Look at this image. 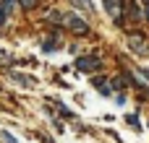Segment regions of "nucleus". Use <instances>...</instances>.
Returning <instances> with one entry per match:
<instances>
[{
  "instance_id": "obj_13",
  "label": "nucleus",
  "mask_w": 149,
  "mask_h": 143,
  "mask_svg": "<svg viewBox=\"0 0 149 143\" xmlns=\"http://www.w3.org/2000/svg\"><path fill=\"white\" fill-rule=\"evenodd\" d=\"M144 18H147V21H149V5H147V10H144Z\"/></svg>"
},
{
  "instance_id": "obj_10",
  "label": "nucleus",
  "mask_w": 149,
  "mask_h": 143,
  "mask_svg": "<svg viewBox=\"0 0 149 143\" xmlns=\"http://www.w3.org/2000/svg\"><path fill=\"white\" fill-rule=\"evenodd\" d=\"M126 122H128L134 130H141V125H139V117H136V115H128V117H126Z\"/></svg>"
},
{
  "instance_id": "obj_1",
  "label": "nucleus",
  "mask_w": 149,
  "mask_h": 143,
  "mask_svg": "<svg viewBox=\"0 0 149 143\" xmlns=\"http://www.w3.org/2000/svg\"><path fill=\"white\" fill-rule=\"evenodd\" d=\"M63 26H65L68 31L79 34V36L89 34V23H86V21H84L79 13H63Z\"/></svg>"
},
{
  "instance_id": "obj_11",
  "label": "nucleus",
  "mask_w": 149,
  "mask_h": 143,
  "mask_svg": "<svg viewBox=\"0 0 149 143\" xmlns=\"http://www.w3.org/2000/svg\"><path fill=\"white\" fill-rule=\"evenodd\" d=\"M71 3H73L76 8H84V10H92V3H89V0H71Z\"/></svg>"
},
{
  "instance_id": "obj_2",
  "label": "nucleus",
  "mask_w": 149,
  "mask_h": 143,
  "mask_svg": "<svg viewBox=\"0 0 149 143\" xmlns=\"http://www.w3.org/2000/svg\"><path fill=\"white\" fill-rule=\"evenodd\" d=\"M128 50L141 55V57H149V39L144 34H139V31H131L128 34Z\"/></svg>"
},
{
  "instance_id": "obj_4",
  "label": "nucleus",
  "mask_w": 149,
  "mask_h": 143,
  "mask_svg": "<svg viewBox=\"0 0 149 143\" xmlns=\"http://www.w3.org/2000/svg\"><path fill=\"white\" fill-rule=\"evenodd\" d=\"M123 8H126L123 0H105V10L110 13V18H113L118 26L123 23Z\"/></svg>"
},
{
  "instance_id": "obj_8",
  "label": "nucleus",
  "mask_w": 149,
  "mask_h": 143,
  "mask_svg": "<svg viewBox=\"0 0 149 143\" xmlns=\"http://www.w3.org/2000/svg\"><path fill=\"white\" fill-rule=\"evenodd\" d=\"M10 78H13V81H18L21 86H34V83H37L31 76H24V73H10Z\"/></svg>"
},
{
  "instance_id": "obj_15",
  "label": "nucleus",
  "mask_w": 149,
  "mask_h": 143,
  "mask_svg": "<svg viewBox=\"0 0 149 143\" xmlns=\"http://www.w3.org/2000/svg\"><path fill=\"white\" fill-rule=\"evenodd\" d=\"M144 3H147V5H149V0H144Z\"/></svg>"
},
{
  "instance_id": "obj_12",
  "label": "nucleus",
  "mask_w": 149,
  "mask_h": 143,
  "mask_svg": "<svg viewBox=\"0 0 149 143\" xmlns=\"http://www.w3.org/2000/svg\"><path fill=\"white\" fill-rule=\"evenodd\" d=\"M0 138H3L5 143H18L16 138H13V135H10V133H8V130H3V133H0Z\"/></svg>"
},
{
  "instance_id": "obj_7",
  "label": "nucleus",
  "mask_w": 149,
  "mask_h": 143,
  "mask_svg": "<svg viewBox=\"0 0 149 143\" xmlns=\"http://www.w3.org/2000/svg\"><path fill=\"white\" fill-rule=\"evenodd\" d=\"M92 86H94L102 96H110V94H113V86H107V81H102V78H94V81H92Z\"/></svg>"
},
{
  "instance_id": "obj_3",
  "label": "nucleus",
  "mask_w": 149,
  "mask_h": 143,
  "mask_svg": "<svg viewBox=\"0 0 149 143\" xmlns=\"http://www.w3.org/2000/svg\"><path fill=\"white\" fill-rule=\"evenodd\" d=\"M100 68H102V60L97 55H84L76 60V70H81V73H97Z\"/></svg>"
},
{
  "instance_id": "obj_9",
  "label": "nucleus",
  "mask_w": 149,
  "mask_h": 143,
  "mask_svg": "<svg viewBox=\"0 0 149 143\" xmlns=\"http://www.w3.org/2000/svg\"><path fill=\"white\" fill-rule=\"evenodd\" d=\"M52 104H55V109H58V112H60V115H63V117H68V120H71V117H73V112H71V109H65V107H63V104H60V102H52Z\"/></svg>"
},
{
  "instance_id": "obj_6",
  "label": "nucleus",
  "mask_w": 149,
  "mask_h": 143,
  "mask_svg": "<svg viewBox=\"0 0 149 143\" xmlns=\"http://www.w3.org/2000/svg\"><path fill=\"white\" fill-rule=\"evenodd\" d=\"M58 50H60V39L58 36H47L42 42V52H58Z\"/></svg>"
},
{
  "instance_id": "obj_14",
  "label": "nucleus",
  "mask_w": 149,
  "mask_h": 143,
  "mask_svg": "<svg viewBox=\"0 0 149 143\" xmlns=\"http://www.w3.org/2000/svg\"><path fill=\"white\" fill-rule=\"evenodd\" d=\"M147 78H149V68H147Z\"/></svg>"
},
{
  "instance_id": "obj_5",
  "label": "nucleus",
  "mask_w": 149,
  "mask_h": 143,
  "mask_svg": "<svg viewBox=\"0 0 149 143\" xmlns=\"http://www.w3.org/2000/svg\"><path fill=\"white\" fill-rule=\"evenodd\" d=\"M13 5H16V0H0V26H5V23L10 21Z\"/></svg>"
}]
</instances>
